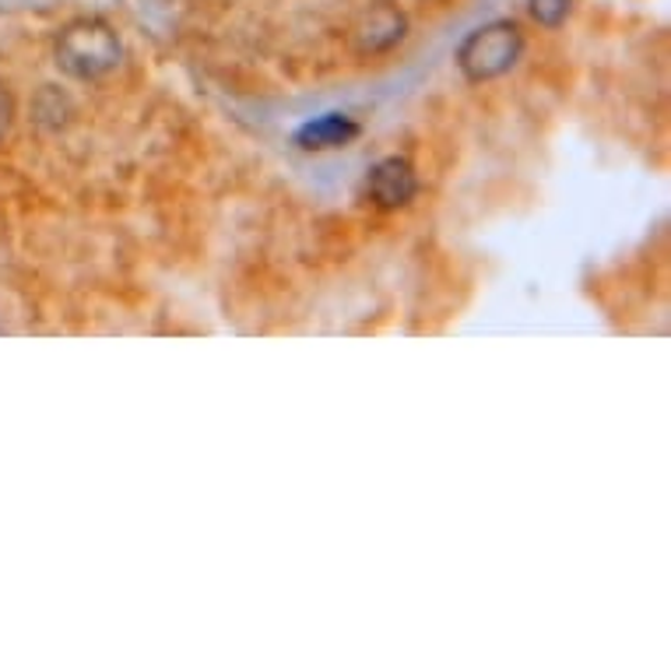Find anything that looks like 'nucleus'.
I'll return each instance as SVG.
<instances>
[{
    "label": "nucleus",
    "instance_id": "f257e3e1",
    "mask_svg": "<svg viewBox=\"0 0 671 671\" xmlns=\"http://www.w3.org/2000/svg\"><path fill=\"white\" fill-rule=\"evenodd\" d=\"M57 64L68 74L82 77V82H88V77H102L120 64V39L106 22L82 19L60 33Z\"/></svg>",
    "mask_w": 671,
    "mask_h": 671
},
{
    "label": "nucleus",
    "instance_id": "0eeeda50",
    "mask_svg": "<svg viewBox=\"0 0 671 671\" xmlns=\"http://www.w3.org/2000/svg\"><path fill=\"white\" fill-rule=\"evenodd\" d=\"M8 127V99H4V91H0V131Z\"/></svg>",
    "mask_w": 671,
    "mask_h": 671
},
{
    "label": "nucleus",
    "instance_id": "423d86ee",
    "mask_svg": "<svg viewBox=\"0 0 671 671\" xmlns=\"http://www.w3.org/2000/svg\"><path fill=\"white\" fill-rule=\"evenodd\" d=\"M527 11L530 19L545 28H559L573 11V0H527Z\"/></svg>",
    "mask_w": 671,
    "mask_h": 671
},
{
    "label": "nucleus",
    "instance_id": "39448f33",
    "mask_svg": "<svg viewBox=\"0 0 671 671\" xmlns=\"http://www.w3.org/2000/svg\"><path fill=\"white\" fill-rule=\"evenodd\" d=\"M358 134V127L341 113H327L314 123H306L295 134V145L306 148V151H327V148H345L352 137Z\"/></svg>",
    "mask_w": 671,
    "mask_h": 671
},
{
    "label": "nucleus",
    "instance_id": "20e7f679",
    "mask_svg": "<svg viewBox=\"0 0 671 671\" xmlns=\"http://www.w3.org/2000/svg\"><path fill=\"white\" fill-rule=\"evenodd\" d=\"M366 191H369V197L377 200L380 208H404L415 197V191H418L412 162L398 159V155H390V159L377 162V166H373L369 180H366Z\"/></svg>",
    "mask_w": 671,
    "mask_h": 671
},
{
    "label": "nucleus",
    "instance_id": "f03ea898",
    "mask_svg": "<svg viewBox=\"0 0 671 671\" xmlns=\"http://www.w3.org/2000/svg\"><path fill=\"white\" fill-rule=\"evenodd\" d=\"M524 53V36L513 22H492L486 28H475L472 36L461 42L457 68L467 82H492V77L507 74Z\"/></svg>",
    "mask_w": 671,
    "mask_h": 671
},
{
    "label": "nucleus",
    "instance_id": "7ed1b4c3",
    "mask_svg": "<svg viewBox=\"0 0 671 671\" xmlns=\"http://www.w3.org/2000/svg\"><path fill=\"white\" fill-rule=\"evenodd\" d=\"M404 33H408L404 11L398 4H390V0H380V4H373L358 14V22L352 28V46L358 57H377V53L394 50L404 39Z\"/></svg>",
    "mask_w": 671,
    "mask_h": 671
}]
</instances>
